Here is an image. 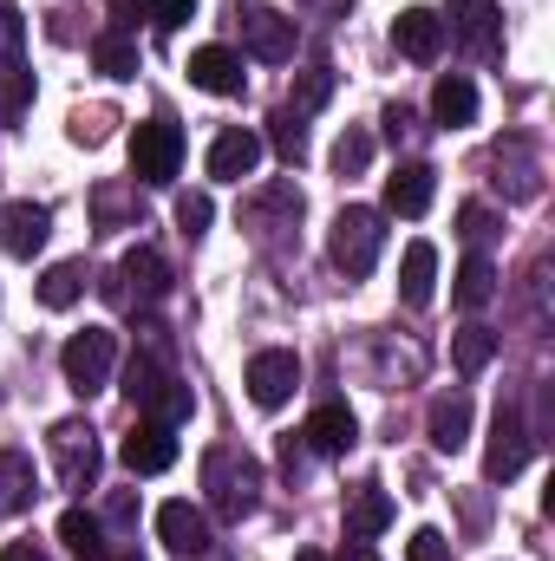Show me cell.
<instances>
[{"label":"cell","instance_id":"obj_1","mask_svg":"<svg viewBox=\"0 0 555 561\" xmlns=\"http://www.w3.org/2000/svg\"><path fill=\"white\" fill-rule=\"evenodd\" d=\"M125 399L138 405L144 419H157V424H177L196 412V392L163 366V346H144V353H132V366H125Z\"/></svg>","mask_w":555,"mask_h":561},{"label":"cell","instance_id":"obj_2","mask_svg":"<svg viewBox=\"0 0 555 561\" xmlns=\"http://www.w3.org/2000/svg\"><path fill=\"white\" fill-rule=\"evenodd\" d=\"M203 490H209V510H216L223 523H242V516H256V503H262V463H256L242 444H216V450L203 457Z\"/></svg>","mask_w":555,"mask_h":561},{"label":"cell","instance_id":"obj_3","mask_svg":"<svg viewBox=\"0 0 555 561\" xmlns=\"http://www.w3.org/2000/svg\"><path fill=\"white\" fill-rule=\"evenodd\" d=\"M380 249H386V216L380 209H366V203H347L340 216H333V236H327V255H333V268L340 275H373L380 268Z\"/></svg>","mask_w":555,"mask_h":561},{"label":"cell","instance_id":"obj_4","mask_svg":"<svg viewBox=\"0 0 555 561\" xmlns=\"http://www.w3.org/2000/svg\"><path fill=\"white\" fill-rule=\"evenodd\" d=\"M112 366H118V333H112V327H86V333H72V340L59 346V373H66V386H72L79 399L105 392V386H112Z\"/></svg>","mask_w":555,"mask_h":561},{"label":"cell","instance_id":"obj_5","mask_svg":"<svg viewBox=\"0 0 555 561\" xmlns=\"http://www.w3.org/2000/svg\"><path fill=\"white\" fill-rule=\"evenodd\" d=\"M163 294H170V268H163L157 249H132V255L105 275V300H112L118 313H150Z\"/></svg>","mask_w":555,"mask_h":561},{"label":"cell","instance_id":"obj_6","mask_svg":"<svg viewBox=\"0 0 555 561\" xmlns=\"http://www.w3.org/2000/svg\"><path fill=\"white\" fill-rule=\"evenodd\" d=\"M46 444H53L59 483H66L72 496L99 490V463H105V457H99V431H92V424H86V419H59V424H53V437H46Z\"/></svg>","mask_w":555,"mask_h":561},{"label":"cell","instance_id":"obj_7","mask_svg":"<svg viewBox=\"0 0 555 561\" xmlns=\"http://www.w3.org/2000/svg\"><path fill=\"white\" fill-rule=\"evenodd\" d=\"M229 20H236L242 46H249L256 59H269V66H281V59H294V39H301V26H294L287 13H275V7H262V0H229Z\"/></svg>","mask_w":555,"mask_h":561},{"label":"cell","instance_id":"obj_8","mask_svg":"<svg viewBox=\"0 0 555 561\" xmlns=\"http://www.w3.org/2000/svg\"><path fill=\"white\" fill-rule=\"evenodd\" d=\"M177 170H183V125H170V118H144L138 131H132V176L150 183V190H163Z\"/></svg>","mask_w":555,"mask_h":561},{"label":"cell","instance_id":"obj_9","mask_svg":"<svg viewBox=\"0 0 555 561\" xmlns=\"http://www.w3.org/2000/svg\"><path fill=\"white\" fill-rule=\"evenodd\" d=\"M490 170H497V190H503L510 203L543 196V150L523 138V131H510V138L490 150Z\"/></svg>","mask_w":555,"mask_h":561},{"label":"cell","instance_id":"obj_10","mask_svg":"<svg viewBox=\"0 0 555 561\" xmlns=\"http://www.w3.org/2000/svg\"><path fill=\"white\" fill-rule=\"evenodd\" d=\"M294 392H301V353L269 346V353H256V359H249V399H256L262 412H281Z\"/></svg>","mask_w":555,"mask_h":561},{"label":"cell","instance_id":"obj_11","mask_svg":"<svg viewBox=\"0 0 555 561\" xmlns=\"http://www.w3.org/2000/svg\"><path fill=\"white\" fill-rule=\"evenodd\" d=\"M530 424L517 405H497V424H490V450H484V477L490 483H510L517 470H523V457H530Z\"/></svg>","mask_w":555,"mask_h":561},{"label":"cell","instance_id":"obj_12","mask_svg":"<svg viewBox=\"0 0 555 561\" xmlns=\"http://www.w3.org/2000/svg\"><path fill=\"white\" fill-rule=\"evenodd\" d=\"M118 457H125V470L132 477H163L170 463H177V431L157 419H138L125 431V444H118Z\"/></svg>","mask_w":555,"mask_h":561},{"label":"cell","instance_id":"obj_13","mask_svg":"<svg viewBox=\"0 0 555 561\" xmlns=\"http://www.w3.org/2000/svg\"><path fill=\"white\" fill-rule=\"evenodd\" d=\"M46 236H53V209L46 203H7L0 209V249L13 255V262H33L39 249H46Z\"/></svg>","mask_w":555,"mask_h":561},{"label":"cell","instance_id":"obj_14","mask_svg":"<svg viewBox=\"0 0 555 561\" xmlns=\"http://www.w3.org/2000/svg\"><path fill=\"white\" fill-rule=\"evenodd\" d=\"M157 542L170 556H209V516L196 503H163L157 510Z\"/></svg>","mask_w":555,"mask_h":561},{"label":"cell","instance_id":"obj_15","mask_svg":"<svg viewBox=\"0 0 555 561\" xmlns=\"http://www.w3.org/2000/svg\"><path fill=\"white\" fill-rule=\"evenodd\" d=\"M301 444L314 450V457H347L353 444H360V419L333 399V405H320L314 419H307V431H301Z\"/></svg>","mask_w":555,"mask_h":561},{"label":"cell","instance_id":"obj_16","mask_svg":"<svg viewBox=\"0 0 555 561\" xmlns=\"http://www.w3.org/2000/svg\"><path fill=\"white\" fill-rule=\"evenodd\" d=\"M190 85H196V92H216V99H236V92H242V53H229V46H196V53H190Z\"/></svg>","mask_w":555,"mask_h":561},{"label":"cell","instance_id":"obj_17","mask_svg":"<svg viewBox=\"0 0 555 561\" xmlns=\"http://www.w3.org/2000/svg\"><path fill=\"white\" fill-rule=\"evenodd\" d=\"M256 163H262V138H256L249 125H229L223 138L209 144V176H216V183H242Z\"/></svg>","mask_w":555,"mask_h":561},{"label":"cell","instance_id":"obj_18","mask_svg":"<svg viewBox=\"0 0 555 561\" xmlns=\"http://www.w3.org/2000/svg\"><path fill=\"white\" fill-rule=\"evenodd\" d=\"M431 196H438V170H431V163H399V170L386 176V209H393V216H424Z\"/></svg>","mask_w":555,"mask_h":561},{"label":"cell","instance_id":"obj_19","mask_svg":"<svg viewBox=\"0 0 555 561\" xmlns=\"http://www.w3.org/2000/svg\"><path fill=\"white\" fill-rule=\"evenodd\" d=\"M393 46L406 53V59H438V46H444V20L431 13V7H406L399 20H393Z\"/></svg>","mask_w":555,"mask_h":561},{"label":"cell","instance_id":"obj_20","mask_svg":"<svg viewBox=\"0 0 555 561\" xmlns=\"http://www.w3.org/2000/svg\"><path fill=\"white\" fill-rule=\"evenodd\" d=\"M431 118H438L444 131H464V125H477V85H471L464 72H444V79L431 85Z\"/></svg>","mask_w":555,"mask_h":561},{"label":"cell","instance_id":"obj_21","mask_svg":"<svg viewBox=\"0 0 555 561\" xmlns=\"http://www.w3.org/2000/svg\"><path fill=\"white\" fill-rule=\"evenodd\" d=\"M39 496V477H33V457L26 450H0V516H26Z\"/></svg>","mask_w":555,"mask_h":561},{"label":"cell","instance_id":"obj_22","mask_svg":"<svg viewBox=\"0 0 555 561\" xmlns=\"http://www.w3.org/2000/svg\"><path fill=\"white\" fill-rule=\"evenodd\" d=\"M424 431H431L438 450H464V444H471V392H438Z\"/></svg>","mask_w":555,"mask_h":561},{"label":"cell","instance_id":"obj_23","mask_svg":"<svg viewBox=\"0 0 555 561\" xmlns=\"http://www.w3.org/2000/svg\"><path fill=\"white\" fill-rule=\"evenodd\" d=\"M451 26H457V39H464L471 53H497L503 13H497V0H451Z\"/></svg>","mask_w":555,"mask_h":561},{"label":"cell","instance_id":"obj_24","mask_svg":"<svg viewBox=\"0 0 555 561\" xmlns=\"http://www.w3.org/2000/svg\"><path fill=\"white\" fill-rule=\"evenodd\" d=\"M393 523V496L380 490V483H360L353 496H347V542H366V536H380Z\"/></svg>","mask_w":555,"mask_h":561},{"label":"cell","instance_id":"obj_25","mask_svg":"<svg viewBox=\"0 0 555 561\" xmlns=\"http://www.w3.org/2000/svg\"><path fill=\"white\" fill-rule=\"evenodd\" d=\"M497 346H503V333H497V327H477V320H471L464 333H451V366H457L464 379H477V373H484V366L497 359Z\"/></svg>","mask_w":555,"mask_h":561},{"label":"cell","instance_id":"obj_26","mask_svg":"<svg viewBox=\"0 0 555 561\" xmlns=\"http://www.w3.org/2000/svg\"><path fill=\"white\" fill-rule=\"evenodd\" d=\"M431 287H438V249L412 242L406 249V268H399V300L406 307H431Z\"/></svg>","mask_w":555,"mask_h":561},{"label":"cell","instance_id":"obj_27","mask_svg":"<svg viewBox=\"0 0 555 561\" xmlns=\"http://www.w3.org/2000/svg\"><path fill=\"white\" fill-rule=\"evenodd\" d=\"M59 542L79 561H105V549H112V542H105V523H99L92 510H66V516H59Z\"/></svg>","mask_w":555,"mask_h":561},{"label":"cell","instance_id":"obj_28","mask_svg":"<svg viewBox=\"0 0 555 561\" xmlns=\"http://www.w3.org/2000/svg\"><path fill=\"white\" fill-rule=\"evenodd\" d=\"M451 300H457L464 313H477V307H490V300H497V268H490V255H464Z\"/></svg>","mask_w":555,"mask_h":561},{"label":"cell","instance_id":"obj_29","mask_svg":"<svg viewBox=\"0 0 555 561\" xmlns=\"http://www.w3.org/2000/svg\"><path fill=\"white\" fill-rule=\"evenodd\" d=\"M26 105H33V72H26V59H7L0 66V125H20Z\"/></svg>","mask_w":555,"mask_h":561},{"label":"cell","instance_id":"obj_30","mask_svg":"<svg viewBox=\"0 0 555 561\" xmlns=\"http://www.w3.org/2000/svg\"><path fill=\"white\" fill-rule=\"evenodd\" d=\"M86 262H53V268H46V275H39V300H46V307H72V300H79V294H86Z\"/></svg>","mask_w":555,"mask_h":561},{"label":"cell","instance_id":"obj_31","mask_svg":"<svg viewBox=\"0 0 555 561\" xmlns=\"http://www.w3.org/2000/svg\"><path fill=\"white\" fill-rule=\"evenodd\" d=\"M92 59H99L105 79H138V46H132V33H99Z\"/></svg>","mask_w":555,"mask_h":561},{"label":"cell","instance_id":"obj_32","mask_svg":"<svg viewBox=\"0 0 555 561\" xmlns=\"http://www.w3.org/2000/svg\"><path fill=\"white\" fill-rule=\"evenodd\" d=\"M327 99H333V66H314V72H301V79H294L287 112H294V118H307V112H320Z\"/></svg>","mask_w":555,"mask_h":561},{"label":"cell","instance_id":"obj_33","mask_svg":"<svg viewBox=\"0 0 555 561\" xmlns=\"http://www.w3.org/2000/svg\"><path fill=\"white\" fill-rule=\"evenodd\" d=\"M366 163H373V138H366L360 125H347L340 144H333V170H340V176H360Z\"/></svg>","mask_w":555,"mask_h":561},{"label":"cell","instance_id":"obj_34","mask_svg":"<svg viewBox=\"0 0 555 561\" xmlns=\"http://www.w3.org/2000/svg\"><path fill=\"white\" fill-rule=\"evenodd\" d=\"M269 144H275L281 157H287V163H301V157H307V118H294V112L281 105V112H275V125H269Z\"/></svg>","mask_w":555,"mask_h":561},{"label":"cell","instance_id":"obj_35","mask_svg":"<svg viewBox=\"0 0 555 561\" xmlns=\"http://www.w3.org/2000/svg\"><path fill=\"white\" fill-rule=\"evenodd\" d=\"M7 59H26V13L13 0H0V66Z\"/></svg>","mask_w":555,"mask_h":561},{"label":"cell","instance_id":"obj_36","mask_svg":"<svg viewBox=\"0 0 555 561\" xmlns=\"http://www.w3.org/2000/svg\"><path fill=\"white\" fill-rule=\"evenodd\" d=\"M209 216H216V209H209V196H203V190L177 196V229H183V236H203V229H209Z\"/></svg>","mask_w":555,"mask_h":561},{"label":"cell","instance_id":"obj_37","mask_svg":"<svg viewBox=\"0 0 555 561\" xmlns=\"http://www.w3.org/2000/svg\"><path fill=\"white\" fill-rule=\"evenodd\" d=\"M457 236L477 249V242H490V236H497V216H490L484 203H464V209H457Z\"/></svg>","mask_w":555,"mask_h":561},{"label":"cell","instance_id":"obj_38","mask_svg":"<svg viewBox=\"0 0 555 561\" xmlns=\"http://www.w3.org/2000/svg\"><path fill=\"white\" fill-rule=\"evenodd\" d=\"M92 203H99V229H125V209L138 203V190L125 196V190H112V183H105V190H99Z\"/></svg>","mask_w":555,"mask_h":561},{"label":"cell","instance_id":"obj_39","mask_svg":"<svg viewBox=\"0 0 555 561\" xmlns=\"http://www.w3.org/2000/svg\"><path fill=\"white\" fill-rule=\"evenodd\" d=\"M144 13H150V26H157V33H177V26L196 13V0H144Z\"/></svg>","mask_w":555,"mask_h":561},{"label":"cell","instance_id":"obj_40","mask_svg":"<svg viewBox=\"0 0 555 561\" xmlns=\"http://www.w3.org/2000/svg\"><path fill=\"white\" fill-rule=\"evenodd\" d=\"M406 561H451V542L438 529H418L412 542H406Z\"/></svg>","mask_w":555,"mask_h":561},{"label":"cell","instance_id":"obj_41","mask_svg":"<svg viewBox=\"0 0 555 561\" xmlns=\"http://www.w3.org/2000/svg\"><path fill=\"white\" fill-rule=\"evenodd\" d=\"M105 125H112L105 112H79V118H72V138H79V144H99V138H105Z\"/></svg>","mask_w":555,"mask_h":561},{"label":"cell","instance_id":"obj_42","mask_svg":"<svg viewBox=\"0 0 555 561\" xmlns=\"http://www.w3.org/2000/svg\"><path fill=\"white\" fill-rule=\"evenodd\" d=\"M144 13V0H112V33H132Z\"/></svg>","mask_w":555,"mask_h":561},{"label":"cell","instance_id":"obj_43","mask_svg":"<svg viewBox=\"0 0 555 561\" xmlns=\"http://www.w3.org/2000/svg\"><path fill=\"white\" fill-rule=\"evenodd\" d=\"M412 131H418V118L406 112V105H393V112H386V138L399 144V138H412Z\"/></svg>","mask_w":555,"mask_h":561},{"label":"cell","instance_id":"obj_44","mask_svg":"<svg viewBox=\"0 0 555 561\" xmlns=\"http://www.w3.org/2000/svg\"><path fill=\"white\" fill-rule=\"evenodd\" d=\"M105 516H112V529H132V523H138V503H132V496H125V490H118V496H112V510H105Z\"/></svg>","mask_w":555,"mask_h":561},{"label":"cell","instance_id":"obj_45","mask_svg":"<svg viewBox=\"0 0 555 561\" xmlns=\"http://www.w3.org/2000/svg\"><path fill=\"white\" fill-rule=\"evenodd\" d=\"M0 561H53V556H46L39 542H7V549H0Z\"/></svg>","mask_w":555,"mask_h":561},{"label":"cell","instance_id":"obj_46","mask_svg":"<svg viewBox=\"0 0 555 561\" xmlns=\"http://www.w3.org/2000/svg\"><path fill=\"white\" fill-rule=\"evenodd\" d=\"M340 561H380V556H373L366 542H347V549H340Z\"/></svg>","mask_w":555,"mask_h":561},{"label":"cell","instance_id":"obj_47","mask_svg":"<svg viewBox=\"0 0 555 561\" xmlns=\"http://www.w3.org/2000/svg\"><path fill=\"white\" fill-rule=\"evenodd\" d=\"M105 561H144L138 549H105Z\"/></svg>","mask_w":555,"mask_h":561},{"label":"cell","instance_id":"obj_48","mask_svg":"<svg viewBox=\"0 0 555 561\" xmlns=\"http://www.w3.org/2000/svg\"><path fill=\"white\" fill-rule=\"evenodd\" d=\"M294 561H327V556H314V549H307V556H294Z\"/></svg>","mask_w":555,"mask_h":561}]
</instances>
